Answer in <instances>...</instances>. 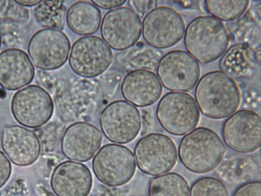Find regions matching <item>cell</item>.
Segmentation results:
<instances>
[{
  "label": "cell",
  "instance_id": "6da1fadb",
  "mask_svg": "<svg viewBox=\"0 0 261 196\" xmlns=\"http://www.w3.org/2000/svg\"><path fill=\"white\" fill-rule=\"evenodd\" d=\"M197 105L205 116L216 119L230 116L239 108L241 92L236 81L220 70L208 72L198 81Z\"/></svg>",
  "mask_w": 261,
  "mask_h": 196
},
{
  "label": "cell",
  "instance_id": "7a4b0ae2",
  "mask_svg": "<svg viewBox=\"0 0 261 196\" xmlns=\"http://www.w3.org/2000/svg\"><path fill=\"white\" fill-rule=\"evenodd\" d=\"M230 41L224 23L211 15L200 16L188 25L184 42L188 53L202 64L212 62L221 57Z\"/></svg>",
  "mask_w": 261,
  "mask_h": 196
},
{
  "label": "cell",
  "instance_id": "3957f363",
  "mask_svg": "<svg viewBox=\"0 0 261 196\" xmlns=\"http://www.w3.org/2000/svg\"><path fill=\"white\" fill-rule=\"evenodd\" d=\"M225 145L219 135L206 127H198L187 134L178 148L180 162L196 174L210 173L217 167L224 156Z\"/></svg>",
  "mask_w": 261,
  "mask_h": 196
},
{
  "label": "cell",
  "instance_id": "277c9868",
  "mask_svg": "<svg viewBox=\"0 0 261 196\" xmlns=\"http://www.w3.org/2000/svg\"><path fill=\"white\" fill-rule=\"evenodd\" d=\"M156 115L162 127L173 135L193 130L200 119V111L192 96L184 92L166 93L158 103Z\"/></svg>",
  "mask_w": 261,
  "mask_h": 196
},
{
  "label": "cell",
  "instance_id": "5b68a950",
  "mask_svg": "<svg viewBox=\"0 0 261 196\" xmlns=\"http://www.w3.org/2000/svg\"><path fill=\"white\" fill-rule=\"evenodd\" d=\"M134 154L139 168L151 176H160L170 172L177 160L174 142L162 133H151L141 138L135 146Z\"/></svg>",
  "mask_w": 261,
  "mask_h": 196
},
{
  "label": "cell",
  "instance_id": "8992f818",
  "mask_svg": "<svg viewBox=\"0 0 261 196\" xmlns=\"http://www.w3.org/2000/svg\"><path fill=\"white\" fill-rule=\"evenodd\" d=\"M93 172L103 184L118 186L133 178L136 162L133 152L127 147L117 144L102 146L92 161Z\"/></svg>",
  "mask_w": 261,
  "mask_h": 196
},
{
  "label": "cell",
  "instance_id": "52a82bcc",
  "mask_svg": "<svg viewBox=\"0 0 261 196\" xmlns=\"http://www.w3.org/2000/svg\"><path fill=\"white\" fill-rule=\"evenodd\" d=\"M182 16L168 6L155 7L144 17L142 35L150 46L159 49L170 47L181 40L185 33Z\"/></svg>",
  "mask_w": 261,
  "mask_h": 196
},
{
  "label": "cell",
  "instance_id": "ba28073f",
  "mask_svg": "<svg viewBox=\"0 0 261 196\" xmlns=\"http://www.w3.org/2000/svg\"><path fill=\"white\" fill-rule=\"evenodd\" d=\"M27 50L31 61L37 68L51 70L60 68L66 63L70 42L61 30L44 28L32 36Z\"/></svg>",
  "mask_w": 261,
  "mask_h": 196
},
{
  "label": "cell",
  "instance_id": "9c48e42d",
  "mask_svg": "<svg viewBox=\"0 0 261 196\" xmlns=\"http://www.w3.org/2000/svg\"><path fill=\"white\" fill-rule=\"evenodd\" d=\"M11 110L14 118L21 125L37 128L50 119L54 103L45 89L32 84L15 92L11 100Z\"/></svg>",
  "mask_w": 261,
  "mask_h": 196
},
{
  "label": "cell",
  "instance_id": "30bf717a",
  "mask_svg": "<svg viewBox=\"0 0 261 196\" xmlns=\"http://www.w3.org/2000/svg\"><path fill=\"white\" fill-rule=\"evenodd\" d=\"M158 77L163 86L175 92L189 91L197 83L200 74L199 64L188 52L170 51L160 60Z\"/></svg>",
  "mask_w": 261,
  "mask_h": 196
},
{
  "label": "cell",
  "instance_id": "8fae6325",
  "mask_svg": "<svg viewBox=\"0 0 261 196\" xmlns=\"http://www.w3.org/2000/svg\"><path fill=\"white\" fill-rule=\"evenodd\" d=\"M113 56L108 45L97 36L80 38L72 44L69 57L71 69L85 78H93L104 72L112 62Z\"/></svg>",
  "mask_w": 261,
  "mask_h": 196
},
{
  "label": "cell",
  "instance_id": "7c38bea8",
  "mask_svg": "<svg viewBox=\"0 0 261 196\" xmlns=\"http://www.w3.org/2000/svg\"><path fill=\"white\" fill-rule=\"evenodd\" d=\"M99 124L105 137L115 143L123 144L134 139L141 127L138 109L123 100L111 102L102 111Z\"/></svg>",
  "mask_w": 261,
  "mask_h": 196
},
{
  "label": "cell",
  "instance_id": "4fadbf2b",
  "mask_svg": "<svg viewBox=\"0 0 261 196\" xmlns=\"http://www.w3.org/2000/svg\"><path fill=\"white\" fill-rule=\"evenodd\" d=\"M141 20L132 9L119 7L107 12L100 26L103 40L114 50L121 51L133 46L140 38Z\"/></svg>",
  "mask_w": 261,
  "mask_h": 196
},
{
  "label": "cell",
  "instance_id": "5bb4252c",
  "mask_svg": "<svg viewBox=\"0 0 261 196\" xmlns=\"http://www.w3.org/2000/svg\"><path fill=\"white\" fill-rule=\"evenodd\" d=\"M222 135L225 144L234 151L254 152L260 146V116L250 110H239L226 120Z\"/></svg>",
  "mask_w": 261,
  "mask_h": 196
},
{
  "label": "cell",
  "instance_id": "9a60e30c",
  "mask_svg": "<svg viewBox=\"0 0 261 196\" xmlns=\"http://www.w3.org/2000/svg\"><path fill=\"white\" fill-rule=\"evenodd\" d=\"M102 135L93 125L87 122H76L65 131L61 148L68 159L80 162L91 159L100 146Z\"/></svg>",
  "mask_w": 261,
  "mask_h": 196
},
{
  "label": "cell",
  "instance_id": "2e32d148",
  "mask_svg": "<svg viewBox=\"0 0 261 196\" xmlns=\"http://www.w3.org/2000/svg\"><path fill=\"white\" fill-rule=\"evenodd\" d=\"M1 145L10 160L19 166L34 163L41 152L40 140L36 134L19 125H10L3 129Z\"/></svg>",
  "mask_w": 261,
  "mask_h": 196
},
{
  "label": "cell",
  "instance_id": "e0dca14e",
  "mask_svg": "<svg viewBox=\"0 0 261 196\" xmlns=\"http://www.w3.org/2000/svg\"><path fill=\"white\" fill-rule=\"evenodd\" d=\"M92 186L90 170L76 161L61 162L55 167L50 178V186L57 196H88Z\"/></svg>",
  "mask_w": 261,
  "mask_h": 196
},
{
  "label": "cell",
  "instance_id": "ac0fdd59",
  "mask_svg": "<svg viewBox=\"0 0 261 196\" xmlns=\"http://www.w3.org/2000/svg\"><path fill=\"white\" fill-rule=\"evenodd\" d=\"M34 66L27 53L16 47L0 53V86L14 91L28 85L34 79Z\"/></svg>",
  "mask_w": 261,
  "mask_h": 196
},
{
  "label": "cell",
  "instance_id": "d6986e66",
  "mask_svg": "<svg viewBox=\"0 0 261 196\" xmlns=\"http://www.w3.org/2000/svg\"><path fill=\"white\" fill-rule=\"evenodd\" d=\"M125 100L138 107H146L155 103L161 96L163 88L156 75L145 69L129 72L121 87Z\"/></svg>",
  "mask_w": 261,
  "mask_h": 196
},
{
  "label": "cell",
  "instance_id": "ffe728a7",
  "mask_svg": "<svg viewBox=\"0 0 261 196\" xmlns=\"http://www.w3.org/2000/svg\"><path fill=\"white\" fill-rule=\"evenodd\" d=\"M256 53L247 43H239L230 47L222 56L219 66L222 71L234 79L251 76L257 64Z\"/></svg>",
  "mask_w": 261,
  "mask_h": 196
},
{
  "label": "cell",
  "instance_id": "44dd1931",
  "mask_svg": "<svg viewBox=\"0 0 261 196\" xmlns=\"http://www.w3.org/2000/svg\"><path fill=\"white\" fill-rule=\"evenodd\" d=\"M69 28L75 34L89 35L96 32L100 27V10L92 3L77 1L68 9L66 15Z\"/></svg>",
  "mask_w": 261,
  "mask_h": 196
},
{
  "label": "cell",
  "instance_id": "7402d4cb",
  "mask_svg": "<svg viewBox=\"0 0 261 196\" xmlns=\"http://www.w3.org/2000/svg\"><path fill=\"white\" fill-rule=\"evenodd\" d=\"M190 188L186 179L175 173L158 176L150 181L148 196H190Z\"/></svg>",
  "mask_w": 261,
  "mask_h": 196
},
{
  "label": "cell",
  "instance_id": "603a6c76",
  "mask_svg": "<svg viewBox=\"0 0 261 196\" xmlns=\"http://www.w3.org/2000/svg\"><path fill=\"white\" fill-rule=\"evenodd\" d=\"M60 1H41L33 11L37 23L44 28L62 29L64 24L65 8Z\"/></svg>",
  "mask_w": 261,
  "mask_h": 196
},
{
  "label": "cell",
  "instance_id": "cb8c5ba5",
  "mask_svg": "<svg viewBox=\"0 0 261 196\" xmlns=\"http://www.w3.org/2000/svg\"><path fill=\"white\" fill-rule=\"evenodd\" d=\"M249 1H206L207 11L215 18L233 20L241 16L247 9Z\"/></svg>",
  "mask_w": 261,
  "mask_h": 196
},
{
  "label": "cell",
  "instance_id": "d4e9b609",
  "mask_svg": "<svg viewBox=\"0 0 261 196\" xmlns=\"http://www.w3.org/2000/svg\"><path fill=\"white\" fill-rule=\"evenodd\" d=\"M190 196H230L226 185L215 177L199 179L192 185Z\"/></svg>",
  "mask_w": 261,
  "mask_h": 196
},
{
  "label": "cell",
  "instance_id": "484cf974",
  "mask_svg": "<svg viewBox=\"0 0 261 196\" xmlns=\"http://www.w3.org/2000/svg\"><path fill=\"white\" fill-rule=\"evenodd\" d=\"M4 17L8 21L25 23L29 19V11L27 8L17 4L14 1H7Z\"/></svg>",
  "mask_w": 261,
  "mask_h": 196
},
{
  "label": "cell",
  "instance_id": "4316f807",
  "mask_svg": "<svg viewBox=\"0 0 261 196\" xmlns=\"http://www.w3.org/2000/svg\"><path fill=\"white\" fill-rule=\"evenodd\" d=\"M233 196H261V182L252 181L240 186Z\"/></svg>",
  "mask_w": 261,
  "mask_h": 196
},
{
  "label": "cell",
  "instance_id": "83f0119b",
  "mask_svg": "<svg viewBox=\"0 0 261 196\" xmlns=\"http://www.w3.org/2000/svg\"><path fill=\"white\" fill-rule=\"evenodd\" d=\"M12 173V165L6 155L0 150V188L8 181Z\"/></svg>",
  "mask_w": 261,
  "mask_h": 196
},
{
  "label": "cell",
  "instance_id": "f1b7e54d",
  "mask_svg": "<svg viewBox=\"0 0 261 196\" xmlns=\"http://www.w3.org/2000/svg\"><path fill=\"white\" fill-rule=\"evenodd\" d=\"M132 2L136 9L143 13L149 12L155 8L158 3L155 1H133Z\"/></svg>",
  "mask_w": 261,
  "mask_h": 196
},
{
  "label": "cell",
  "instance_id": "f546056e",
  "mask_svg": "<svg viewBox=\"0 0 261 196\" xmlns=\"http://www.w3.org/2000/svg\"><path fill=\"white\" fill-rule=\"evenodd\" d=\"M126 2V1L107 0L92 1V3L97 7L105 9H110L120 7Z\"/></svg>",
  "mask_w": 261,
  "mask_h": 196
},
{
  "label": "cell",
  "instance_id": "4dcf8cb0",
  "mask_svg": "<svg viewBox=\"0 0 261 196\" xmlns=\"http://www.w3.org/2000/svg\"><path fill=\"white\" fill-rule=\"evenodd\" d=\"M17 4L23 7H33L36 6L40 4L42 1H24L18 0L14 1Z\"/></svg>",
  "mask_w": 261,
  "mask_h": 196
},
{
  "label": "cell",
  "instance_id": "1f68e13d",
  "mask_svg": "<svg viewBox=\"0 0 261 196\" xmlns=\"http://www.w3.org/2000/svg\"><path fill=\"white\" fill-rule=\"evenodd\" d=\"M2 37H1V33H0V48H1V44H2Z\"/></svg>",
  "mask_w": 261,
  "mask_h": 196
}]
</instances>
